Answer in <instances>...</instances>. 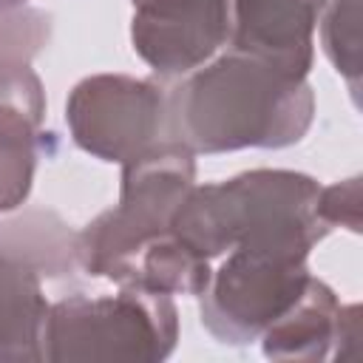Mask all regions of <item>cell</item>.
<instances>
[{
  "label": "cell",
  "instance_id": "9",
  "mask_svg": "<svg viewBox=\"0 0 363 363\" xmlns=\"http://www.w3.org/2000/svg\"><path fill=\"white\" fill-rule=\"evenodd\" d=\"M45 312L37 272L0 252V357H40Z\"/></svg>",
  "mask_w": 363,
  "mask_h": 363
},
{
  "label": "cell",
  "instance_id": "8",
  "mask_svg": "<svg viewBox=\"0 0 363 363\" xmlns=\"http://www.w3.org/2000/svg\"><path fill=\"white\" fill-rule=\"evenodd\" d=\"M40 119V79L26 62H0V210L17 207L31 187Z\"/></svg>",
  "mask_w": 363,
  "mask_h": 363
},
{
  "label": "cell",
  "instance_id": "1",
  "mask_svg": "<svg viewBox=\"0 0 363 363\" xmlns=\"http://www.w3.org/2000/svg\"><path fill=\"white\" fill-rule=\"evenodd\" d=\"M164 111L170 142L190 153L247 145L281 147L306 130L312 94L303 77L233 51L207 68L190 71L164 99Z\"/></svg>",
  "mask_w": 363,
  "mask_h": 363
},
{
  "label": "cell",
  "instance_id": "7",
  "mask_svg": "<svg viewBox=\"0 0 363 363\" xmlns=\"http://www.w3.org/2000/svg\"><path fill=\"white\" fill-rule=\"evenodd\" d=\"M318 9L320 0H233L230 45L303 77Z\"/></svg>",
  "mask_w": 363,
  "mask_h": 363
},
{
  "label": "cell",
  "instance_id": "10",
  "mask_svg": "<svg viewBox=\"0 0 363 363\" xmlns=\"http://www.w3.org/2000/svg\"><path fill=\"white\" fill-rule=\"evenodd\" d=\"M14 3H20V0H0V9H9V6H14Z\"/></svg>",
  "mask_w": 363,
  "mask_h": 363
},
{
  "label": "cell",
  "instance_id": "3",
  "mask_svg": "<svg viewBox=\"0 0 363 363\" xmlns=\"http://www.w3.org/2000/svg\"><path fill=\"white\" fill-rule=\"evenodd\" d=\"M176 309L164 292L128 286L113 298H71L45 312L40 357H164Z\"/></svg>",
  "mask_w": 363,
  "mask_h": 363
},
{
  "label": "cell",
  "instance_id": "11",
  "mask_svg": "<svg viewBox=\"0 0 363 363\" xmlns=\"http://www.w3.org/2000/svg\"><path fill=\"white\" fill-rule=\"evenodd\" d=\"M133 3H147V0H133Z\"/></svg>",
  "mask_w": 363,
  "mask_h": 363
},
{
  "label": "cell",
  "instance_id": "5",
  "mask_svg": "<svg viewBox=\"0 0 363 363\" xmlns=\"http://www.w3.org/2000/svg\"><path fill=\"white\" fill-rule=\"evenodd\" d=\"M164 96L150 82L128 77L85 79L68 102L74 139L108 162H128L159 145L156 136L164 128Z\"/></svg>",
  "mask_w": 363,
  "mask_h": 363
},
{
  "label": "cell",
  "instance_id": "6",
  "mask_svg": "<svg viewBox=\"0 0 363 363\" xmlns=\"http://www.w3.org/2000/svg\"><path fill=\"white\" fill-rule=\"evenodd\" d=\"M233 0H147L133 17V48L159 74H190L230 43Z\"/></svg>",
  "mask_w": 363,
  "mask_h": 363
},
{
  "label": "cell",
  "instance_id": "2",
  "mask_svg": "<svg viewBox=\"0 0 363 363\" xmlns=\"http://www.w3.org/2000/svg\"><path fill=\"white\" fill-rule=\"evenodd\" d=\"M318 201L320 187L312 179L255 170L221 184L190 187L170 216V230L204 258L224 250L303 258L329 230Z\"/></svg>",
  "mask_w": 363,
  "mask_h": 363
},
{
  "label": "cell",
  "instance_id": "4",
  "mask_svg": "<svg viewBox=\"0 0 363 363\" xmlns=\"http://www.w3.org/2000/svg\"><path fill=\"white\" fill-rule=\"evenodd\" d=\"M303 258L233 250L213 284L204 286L201 320L213 335L241 343L275 323L306 289Z\"/></svg>",
  "mask_w": 363,
  "mask_h": 363
}]
</instances>
